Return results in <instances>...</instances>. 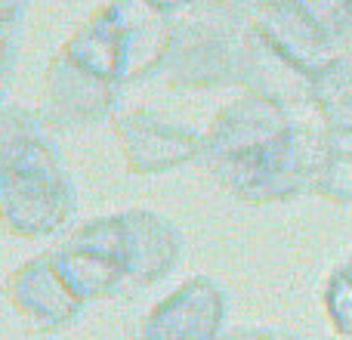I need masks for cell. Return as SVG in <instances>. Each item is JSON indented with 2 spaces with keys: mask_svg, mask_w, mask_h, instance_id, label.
<instances>
[{
  "mask_svg": "<svg viewBox=\"0 0 352 340\" xmlns=\"http://www.w3.org/2000/svg\"><path fill=\"white\" fill-rule=\"evenodd\" d=\"M167 43L164 12L146 0H105L59 50L80 68L124 90L164 62Z\"/></svg>",
  "mask_w": 352,
  "mask_h": 340,
  "instance_id": "1",
  "label": "cell"
},
{
  "mask_svg": "<svg viewBox=\"0 0 352 340\" xmlns=\"http://www.w3.org/2000/svg\"><path fill=\"white\" fill-rule=\"evenodd\" d=\"M74 217V186L50 130L0 152V226L16 238H50Z\"/></svg>",
  "mask_w": 352,
  "mask_h": 340,
  "instance_id": "2",
  "label": "cell"
},
{
  "mask_svg": "<svg viewBox=\"0 0 352 340\" xmlns=\"http://www.w3.org/2000/svg\"><path fill=\"white\" fill-rule=\"evenodd\" d=\"M121 93V87L96 78L93 72L68 59L62 50H56V56L43 68L37 115L47 130L90 127L118 115Z\"/></svg>",
  "mask_w": 352,
  "mask_h": 340,
  "instance_id": "3",
  "label": "cell"
},
{
  "mask_svg": "<svg viewBox=\"0 0 352 340\" xmlns=\"http://www.w3.org/2000/svg\"><path fill=\"white\" fill-rule=\"evenodd\" d=\"M3 297L12 306L22 325L34 334H59L72 328L80 319L87 304H80L59 273L53 269L47 251L28 257L22 266H16L3 281Z\"/></svg>",
  "mask_w": 352,
  "mask_h": 340,
  "instance_id": "4",
  "label": "cell"
},
{
  "mask_svg": "<svg viewBox=\"0 0 352 340\" xmlns=\"http://www.w3.org/2000/svg\"><path fill=\"white\" fill-rule=\"evenodd\" d=\"M121 158L130 173H164L182 161L192 158L195 142L186 130L173 127L167 118L155 115L148 109L118 111L111 118Z\"/></svg>",
  "mask_w": 352,
  "mask_h": 340,
  "instance_id": "5",
  "label": "cell"
},
{
  "mask_svg": "<svg viewBox=\"0 0 352 340\" xmlns=\"http://www.w3.org/2000/svg\"><path fill=\"white\" fill-rule=\"evenodd\" d=\"M223 322V294L213 281L192 279L158 300L142 319L140 340H217Z\"/></svg>",
  "mask_w": 352,
  "mask_h": 340,
  "instance_id": "6",
  "label": "cell"
},
{
  "mask_svg": "<svg viewBox=\"0 0 352 340\" xmlns=\"http://www.w3.org/2000/svg\"><path fill=\"white\" fill-rule=\"evenodd\" d=\"M127 226V281L124 297L152 288L173 269L179 257V235L161 213L152 211H121Z\"/></svg>",
  "mask_w": 352,
  "mask_h": 340,
  "instance_id": "7",
  "label": "cell"
},
{
  "mask_svg": "<svg viewBox=\"0 0 352 340\" xmlns=\"http://www.w3.org/2000/svg\"><path fill=\"white\" fill-rule=\"evenodd\" d=\"M41 130H47V127H43L37 109H25V105L0 99V152L10 149L12 142L22 140V136L41 134Z\"/></svg>",
  "mask_w": 352,
  "mask_h": 340,
  "instance_id": "8",
  "label": "cell"
},
{
  "mask_svg": "<svg viewBox=\"0 0 352 340\" xmlns=\"http://www.w3.org/2000/svg\"><path fill=\"white\" fill-rule=\"evenodd\" d=\"M19 37H22V19L0 25V99H6V84H10L12 65L19 56Z\"/></svg>",
  "mask_w": 352,
  "mask_h": 340,
  "instance_id": "9",
  "label": "cell"
},
{
  "mask_svg": "<svg viewBox=\"0 0 352 340\" xmlns=\"http://www.w3.org/2000/svg\"><path fill=\"white\" fill-rule=\"evenodd\" d=\"M25 3L28 0H0V25L3 22H19L25 12Z\"/></svg>",
  "mask_w": 352,
  "mask_h": 340,
  "instance_id": "10",
  "label": "cell"
},
{
  "mask_svg": "<svg viewBox=\"0 0 352 340\" xmlns=\"http://www.w3.org/2000/svg\"><path fill=\"white\" fill-rule=\"evenodd\" d=\"M148 6H155L158 12H167V10H176V6H182L186 0H146Z\"/></svg>",
  "mask_w": 352,
  "mask_h": 340,
  "instance_id": "11",
  "label": "cell"
}]
</instances>
